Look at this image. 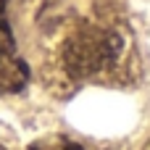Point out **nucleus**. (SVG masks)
I'll use <instances>...</instances> for the list:
<instances>
[{
	"label": "nucleus",
	"instance_id": "2",
	"mask_svg": "<svg viewBox=\"0 0 150 150\" xmlns=\"http://www.w3.org/2000/svg\"><path fill=\"white\" fill-rule=\"evenodd\" d=\"M29 84V66L16 53L11 34L0 32V95H16Z\"/></svg>",
	"mask_w": 150,
	"mask_h": 150
},
{
	"label": "nucleus",
	"instance_id": "1",
	"mask_svg": "<svg viewBox=\"0 0 150 150\" xmlns=\"http://www.w3.org/2000/svg\"><path fill=\"white\" fill-rule=\"evenodd\" d=\"M129 55V37L124 26L108 18H79L66 32L58 58L66 76L76 84L113 79Z\"/></svg>",
	"mask_w": 150,
	"mask_h": 150
},
{
	"label": "nucleus",
	"instance_id": "4",
	"mask_svg": "<svg viewBox=\"0 0 150 150\" xmlns=\"http://www.w3.org/2000/svg\"><path fill=\"white\" fill-rule=\"evenodd\" d=\"M0 32H8V24H5V0H0Z\"/></svg>",
	"mask_w": 150,
	"mask_h": 150
},
{
	"label": "nucleus",
	"instance_id": "3",
	"mask_svg": "<svg viewBox=\"0 0 150 150\" xmlns=\"http://www.w3.org/2000/svg\"><path fill=\"white\" fill-rule=\"evenodd\" d=\"M26 150H84V148H82L79 142H74V140L63 137V134H47V137H42V140L32 142Z\"/></svg>",
	"mask_w": 150,
	"mask_h": 150
},
{
	"label": "nucleus",
	"instance_id": "6",
	"mask_svg": "<svg viewBox=\"0 0 150 150\" xmlns=\"http://www.w3.org/2000/svg\"><path fill=\"white\" fill-rule=\"evenodd\" d=\"M0 150H5V148H0Z\"/></svg>",
	"mask_w": 150,
	"mask_h": 150
},
{
	"label": "nucleus",
	"instance_id": "5",
	"mask_svg": "<svg viewBox=\"0 0 150 150\" xmlns=\"http://www.w3.org/2000/svg\"><path fill=\"white\" fill-rule=\"evenodd\" d=\"M145 150H150V142H148V145H145Z\"/></svg>",
	"mask_w": 150,
	"mask_h": 150
}]
</instances>
